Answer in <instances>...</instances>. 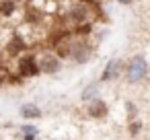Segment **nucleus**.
<instances>
[{
    "label": "nucleus",
    "instance_id": "9",
    "mask_svg": "<svg viewBox=\"0 0 150 140\" xmlns=\"http://www.w3.org/2000/svg\"><path fill=\"white\" fill-rule=\"evenodd\" d=\"M140 128H142V126H140V122H132V124H129V134H132V136H138Z\"/></svg>",
    "mask_w": 150,
    "mask_h": 140
},
{
    "label": "nucleus",
    "instance_id": "7",
    "mask_svg": "<svg viewBox=\"0 0 150 140\" xmlns=\"http://www.w3.org/2000/svg\"><path fill=\"white\" fill-rule=\"evenodd\" d=\"M13 11H15V2H11V0L2 2V6H0V13H2V15H11Z\"/></svg>",
    "mask_w": 150,
    "mask_h": 140
},
{
    "label": "nucleus",
    "instance_id": "10",
    "mask_svg": "<svg viewBox=\"0 0 150 140\" xmlns=\"http://www.w3.org/2000/svg\"><path fill=\"white\" fill-rule=\"evenodd\" d=\"M121 4H132V0H119Z\"/></svg>",
    "mask_w": 150,
    "mask_h": 140
},
{
    "label": "nucleus",
    "instance_id": "5",
    "mask_svg": "<svg viewBox=\"0 0 150 140\" xmlns=\"http://www.w3.org/2000/svg\"><path fill=\"white\" fill-rule=\"evenodd\" d=\"M39 68H43L45 72H56V70L60 68V64H58V60H56V58H52V56H45Z\"/></svg>",
    "mask_w": 150,
    "mask_h": 140
},
{
    "label": "nucleus",
    "instance_id": "2",
    "mask_svg": "<svg viewBox=\"0 0 150 140\" xmlns=\"http://www.w3.org/2000/svg\"><path fill=\"white\" fill-rule=\"evenodd\" d=\"M121 68H123V62H121V60H111V62L107 64V68H105V72L101 74V80L105 82V80H111V78H117V76L121 74Z\"/></svg>",
    "mask_w": 150,
    "mask_h": 140
},
{
    "label": "nucleus",
    "instance_id": "6",
    "mask_svg": "<svg viewBox=\"0 0 150 140\" xmlns=\"http://www.w3.org/2000/svg\"><path fill=\"white\" fill-rule=\"evenodd\" d=\"M21 113H23V117H39L41 115L39 107H35V105H23L21 107Z\"/></svg>",
    "mask_w": 150,
    "mask_h": 140
},
{
    "label": "nucleus",
    "instance_id": "1",
    "mask_svg": "<svg viewBox=\"0 0 150 140\" xmlns=\"http://www.w3.org/2000/svg\"><path fill=\"white\" fill-rule=\"evenodd\" d=\"M148 74V64L144 58H134L132 64L127 66V80L129 82H138Z\"/></svg>",
    "mask_w": 150,
    "mask_h": 140
},
{
    "label": "nucleus",
    "instance_id": "8",
    "mask_svg": "<svg viewBox=\"0 0 150 140\" xmlns=\"http://www.w3.org/2000/svg\"><path fill=\"white\" fill-rule=\"evenodd\" d=\"M97 95V87H91L82 93V101H93V97Z\"/></svg>",
    "mask_w": 150,
    "mask_h": 140
},
{
    "label": "nucleus",
    "instance_id": "3",
    "mask_svg": "<svg viewBox=\"0 0 150 140\" xmlns=\"http://www.w3.org/2000/svg\"><path fill=\"white\" fill-rule=\"evenodd\" d=\"M19 68H21V74H23V76H35V74L41 70V68L35 64L33 58H23L21 64H19Z\"/></svg>",
    "mask_w": 150,
    "mask_h": 140
},
{
    "label": "nucleus",
    "instance_id": "4",
    "mask_svg": "<svg viewBox=\"0 0 150 140\" xmlns=\"http://www.w3.org/2000/svg\"><path fill=\"white\" fill-rule=\"evenodd\" d=\"M88 113H91L93 117H103V115L107 113V105H105V101H101V99H93L91 105H88Z\"/></svg>",
    "mask_w": 150,
    "mask_h": 140
}]
</instances>
